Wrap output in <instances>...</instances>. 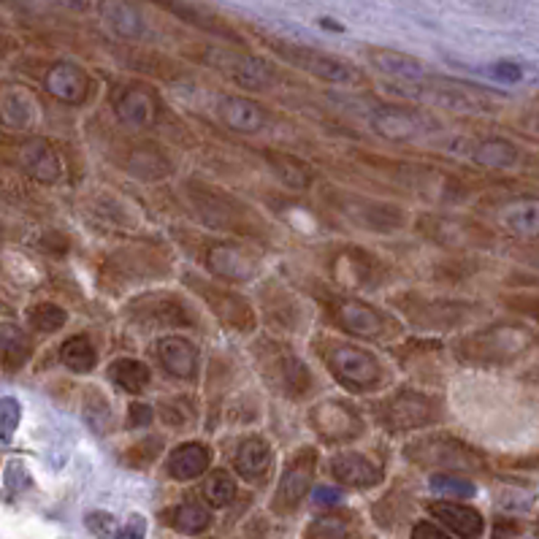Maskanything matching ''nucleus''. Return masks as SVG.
<instances>
[{"label":"nucleus","mask_w":539,"mask_h":539,"mask_svg":"<svg viewBox=\"0 0 539 539\" xmlns=\"http://www.w3.org/2000/svg\"><path fill=\"white\" fill-rule=\"evenodd\" d=\"M317 353L326 361L334 380L350 393H372L385 383V369L377 355L364 347L323 339L317 342Z\"/></svg>","instance_id":"1"},{"label":"nucleus","mask_w":539,"mask_h":539,"mask_svg":"<svg viewBox=\"0 0 539 539\" xmlns=\"http://www.w3.org/2000/svg\"><path fill=\"white\" fill-rule=\"evenodd\" d=\"M529 347H534V334L529 328L496 326L464 336L456 345V355L464 364H475V366H502L526 355Z\"/></svg>","instance_id":"2"},{"label":"nucleus","mask_w":539,"mask_h":539,"mask_svg":"<svg viewBox=\"0 0 539 539\" xmlns=\"http://www.w3.org/2000/svg\"><path fill=\"white\" fill-rule=\"evenodd\" d=\"M187 198L193 203V209L198 212V217L212 225V228H222V231H233V233H258L260 231V220L258 214L244 206L239 198L228 195L225 190L201 184V182H187Z\"/></svg>","instance_id":"3"},{"label":"nucleus","mask_w":539,"mask_h":539,"mask_svg":"<svg viewBox=\"0 0 539 539\" xmlns=\"http://www.w3.org/2000/svg\"><path fill=\"white\" fill-rule=\"evenodd\" d=\"M374 421L391 434H407L440 421V402L429 393L402 388L372 404Z\"/></svg>","instance_id":"4"},{"label":"nucleus","mask_w":539,"mask_h":539,"mask_svg":"<svg viewBox=\"0 0 539 539\" xmlns=\"http://www.w3.org/2000/svg\"><path fill=\"white\" fill-rule=\"evenodd\" d=\"M269 49L274 54H279L288 65H296L298 71H307L315 79H323L328 84H358L364 76L361 71L328 52L312 49V46H301L293 41H279V38H269Z\"/></svg>","instance_id":"5"},{"label":"nucleus","mask_w":539,"mask_h":539,"mask_svg":"<svg viewBox=\"0 0 539 539\" xmlns=\"http://www.w3.org/2000/svg\"><path fill=\"white\" fill-rule=\"evenodd\" d=\"M407 459L412 464L437 467L442 472H478L483 467L480 456L464 442L450 434H431L407 445Z\"/></svg>","instance_id":"6"},{"label":"nucleus","mask_w":539,"mask_h":539,"mask_svg":"<svg viewBox=\"0 0 539 539\" xmlns=\"http://www.w3.org/2000/svg\"><path fill=\"white\" fill-rule=\"evenodd\" d=\"M184 285L203 298V304L217 315L222 326L239 334H250L255 328V312L244 296H239L231 288H222L212 279H203L198 274H184Z\"/></svg>","instance_id":"7"},{"label":"nucleus","mask_w":539,"mask_h":539,"mask_svg":"<svg viewBox=\"0 0 539 539\" xmlns=\"http://www.w3.org/2000/svg\"><path fill=\"white\" fill-rule=\"evenodd\" d=\"M128 309H130V320L147 331H152V328H190L198 323L190 304L176 293H144Z\"/></svg>","instance_id":"8"},{"label":"nucleus","mask_w":539,"mask_h":539,"mask_svg":"<svg viewBox=\"0 0 539 539\" xmlns=\"http://www.w3.org/2000/svg\"><path fill=\"white\" fill-rule=\"evenodd\" d=\"M309 426L328 445L353 442V440H358L366 431V423H364L361 412L355 407H350L347 402H339V399L317 402L309 410Z\"/></svg>","instance_id":"9"},{"label":"nucleus","mask_w":539,"mask_h":539,"mask_svg":"<svg viewBox=\"0 0 539 539\" xmlns=\"http://www.w3.org/2000/svg\"><path fill=\"white\" fill-rule=\"evenodd\" d=\"M315 469H317V450L315 448H301L290 456L288 467L279 478L277 494L271 499V510L277 515H290L301 507V502L307 499V494L312 488Z\"/></svg>","instance_id":"10"},{"label":"nucleus","mask_w":539,"mask_h":539,"mask_svg":"<svg viewBox=\"0 0 539 539\" xmlns=\"http://www.w3.org/2000/svg\"><path fill=\"white\" fill-rule=\"evenodd\" d=\"M334 320L342 331L358 339H388L399 331L396 320L383 309L361 301V298H339L334 304Z\"/></svg>","instance_id":"11"},{"label":"nucleus","mask_w":539,"mask_h":539,"mask_svg":"<svg viewBox=\"0 0 539 539\" xmlns=\"http://www.w3.org/2000/svg\"><path fill=\"white\" fill-rule=\"evenodd\" d=\"M203 266L228 285L252 282L260 271V260L241 244H209L203 252Z\"/></svg>","instance_id":"12"},{"label":"nucleus","mask_w":539,"mask_h":539,"mask_svg":"<svg viewBox=\"0 0 539 539\" xmlns=\"http://www.w3.org/2000/svg\"><path fill=\"white\" fill-rule=\"evenodd\" d=\"M266 377L269 383L285 396V399H304L309 391H312V372L309 366L296 358L290 350H279L277 355H269L266 358Z\"/></svg>","instance_id":"13"},{"label":"nucleus","mask_w":539,"mask_h":539,"mask_svg":"<svg viewBox=\"0 0 539 539\" xmlns=\"http://www.w3.org/2000/svg\"><path fill=\"white\" fill-rule=\"evenodd\" d=\"M43 87H46V92L54 100H60L65 106H81L92 95L90 73L81 65L68 62V60H60V62L49 65V71L43 76Z\"/></svg>","instance_id":"14"},{"label":"nucleus","mask_w":539,"mask_h":539,"mask_svg":"<svg viewBox=\"0 0 539 539\" xmlns=\"http://www.w3.org/2000/svg\"><path fill=\"white\" fill-rule=\"evenodd\" d=\"M155 353H157V361H160L165 374H171L182 383L198 380L201 355H198V347L190 339H184L179 334L160 336L157 345H155Z\"/></svg>","instance_id":"15"},{"label":"nucleus","mask_w":539,"mask_h":539,"mask_svg":"<svg viewBox=\"0 0 539 539\" xmlns=\"http://www.w3.org/2000/svg\"><path fill=\"white\" fill-rule=\"evenodd\" d=\"M157 109H160L157 106V95L149 87H144V84H128L114 98V114L130 130L152 128L155 119H157Z\"/></svg>","instance_id":"16"},{"label":"nucleus","mask_w":539,"mask_h":539,"mask_svg":"<svg viewBox=\"0 0 539 539\" xmlns=\"http://www.w3.org/2000/svg\"><path fill=\"white\" fill-rule=\"evenodd\" d=\"M399 307L402 312L421 328H429V331H442V328H453L456 323H461L464 317V309L459 304H450V301H434V298H421V296H402L399 298Z\"/></svg>","instance_id":"17"},{"label":"nucleus","mask_w":539,"mask_h":539,"mask_svg":"<svg viewBox=\"0 0 539 539\" xmlns=\"http://www.w3.org/2000/svg\"><path fill=\"white\" fill-rule=\"evenodd\" d=\"M331 478L342 488H374L385 480V472L377 461H372L364 453H339L331 459Z\"/></svg>","instance_id":"18"},{"label":"nucleus","mask_w":539,"mask_h":539,"mask_svg":"<svg viewBox=\"0 0 539 539\" xmlns=\"http://www.w3.org/2000/svg\"><path fill=\"white\" fill-rule=\"evenodd\" d=\"M220 68L241 90H269L277 84V68L255 54H220Z\"/></svg>","instance_id":"19"},{"label":"nucleus","mask_w":539,"mask_h":539,"mask_svg":"<svg viewBox=\"0 0 539 539\" xmlns=\"http://www.w3.org/2000/svg\"><path fill=\"white\" fill-rule=\"evenodd\" d=\"M334 203L355 225L372 228V231H396L404 220L402 209L388 206V203H372V201H364V198H355V195H345Z\"/></svg>","instance_id":"20"},{"label":"nucleus","mask_w":539,"mask_h":539,"mask_svg":"<svg viewBox=\"0 0 539 539\" xmlns=\"http://www.w3.org/2000/svg\"><path fill=\"white\" fill-rule=\"evenodd\" d=\"M369 122L374 133L388 141H412L429 130V119L410 109H377Z\"/></svg>","instance_id":"21"},{"label":"nucleus","mask_w":539,"mask_h":539,"mask_svg":"<svg viewBox=\"0 0 539 539\" xmlns=\"http://www.w3.org/2000/svg\"><path fill=\"white\" fill-rule=\"evenodd\" d=\"M19 163L27 176L43 184H54L62 179V160L60 152L46 138H27L19 149Z\"/></svg>","instance_id":"22"},{"label":"nucleus","mask_w":539,"mask_h":539,"mask_svg":"<svg viewBox=\"0 0 539 539\" xmlns=\"http://www.w3.org/2000/svg\"><path fill=\"white\" fill-rule=\"evenodd\" d=\"M274 467V448L263 437H247L233 453V469L241 480L260 486Z\"/></svg>","instance_id":"23"},{"label":"nucleus","mask_w":539,"mask_h":539,"mask_svg":"<svg viewBox=\"0 0 539 539\" xmlns=\"http://www.w3.org/2000/svg\"><path fill=\"white\" fill-rule=\"evenodd\" d=\"M220 119L236 133H260L266 128V109L247 95H225L217 103Z\"/></svg>","instance_id":"24"},{"label":"nucleus","mask_w":539,"mask_h":539,"mask_svg":"<svg viewBox=\"0 0 539 539\" xmlns=\"http://www.w3.org/2000/svg\"><path fill=\"white\" fill-rule=\"evenodd\" d=\"M98 14H100V22L125 41H141L147 35V19L128 0H100Z\"/></svg>","instance_id":"25"},{"label":"nucleus","mask_w":539,"mask_h":539,"mask_svg":"<svg viewBox=\"0 0 539 539\" xmlns=\"http://www.w3.org/2000/svg\"><path fill=\"white\" fill-rule=\"evenodd\" d=\"M38 119V103L30 90L8 84L0 90V122L11 130H27Z\"/></svg>","instance_id":"26"},{"label":"nucleus","mask_w":539,"mask_h":539,"mask_svg":"<svg viewBox=\"0 0 539 539\" xmlns=\"http://www.w3.org/2000/svg\"><path fill=\"white\" fill-rule=\"evenodd\" d=\"M369 62H372L380 73L393 76L396 81H407V84L423 81V79L429 76V68H426L418 57L404 54V52H396V49H383V46L369 49Z\"/></svg>","instance_id":"27"},{"label":"nucleus","mask_w":539,"mask_h":539,"mask_svg":"<svg viewBox=\"0 0 539 539\" xmlns=\"http://www.w3.org/2000/svg\"><path fill=\"white\" fill-rule=\"evenodd\" d=\"M209 464H212V453L206 445L184 442L171 450V456L165 461V472H168V478H174L179 483H190V480H198L209 469Z\"/></svg>","instance_id":"28"},{"label":"nucleus","mask_w":539,"mask_h":539,"mask_svg":"<svg viewBox=\"0 0 539 539\" xmlns=\"http://www.w3.org/2000/svg\"><path fill=\"white\" fill-rule=\"evenodd\" d=\"M429 510L442 526H448L453 534H459L461 539H478L486 529V521L475 507H467V505H459V502H437Z\"/></svg>","instance_id":"29"},{"label":"nucleus","mask_w":539,"mask_h":539,"mask_svg":"<svg viewBox=\"0 0 539 539\" xmlns=\"http://www.w3.org/2000/svg\"><path fill=\"white\" fill-rule=\"evenodd\" d=\"M33 355V342L30 336L14 326V323H0V366L5 372H19Z\"/></svg>","instance_id":"30"},{"label":"nucleus","mask_w":539,"mask_h":539,"mask_svg":"<svg viewBox=\"0 0 539 539\" xmlns=\"http://www.w3.org/2000/svg\"><path fill=\"white\" fill-rule=\"evenodd\" d=\"M109 380L119 391H125L130 396H141L152 383V372L136 358H117L109 364Z\"/></svg>","instance_id":"31"},{"label":"nucleus","mask_w":539,"mask_h":539,"mask_svg":"<svg viewBox=\"0 0 539 539\" xmlns=\"http://www.w3.org/2000/svg\"><path fill=\"white\" fill-rule=\"evenodd\" d=\"M472 160L483 168H513L521 160V149L507 138H483L472 149Z\"/></svg>","instance_id":"32"},{"label":"nucleus","mask_w":539,"mask_h":539,"mask_svg":"<svg viewBox=\"0 0 539 539\" xmlns=\"http://www.w3.org/2000/svg\"><path fill=\"white\" fill-rule=\"evenodd\" d=\"M60 364L73 374H90L98 364V353H95V345L90 342V336L76 334V336L65 339L60 345Z\"/></svg>","instance_id":"33"},{"label":"nucleus","mask_w":539,"mask_h":539,"mask_svg":"<svg viewBox=\"0 0 539 539\" xmlns=\"http://www.w3.org/2000/svg\"><path fill=\"white\" fill-rule=\"evenodd\" d=\"M168 526L179 534L195 537V534H203L212 526V513L201 502H182L179 507H174L168 513Z\"/></svg>","instance_id":"34"},{"label":"nucleus","mask_w":539,"mask_h":539,"mask_svg":"<svg viewBox=\"0 0 539 539\" xmlns=\"http://www.w3.org/2000/svg\"><path fill=\"white\" fill-rule=\"evenodd\" d=\"M423 231L442 244H478L483 236V231L467 220H431L423 225Z\"/></svg>","instance_id":"35"},{"label":"nucleus","mask_w":539,"mask_h":539,"mask_svg":"<svg viewBox=\"0 0 539 539\" xmlns=\"http://www.w3.org/2000/svg\"><path fill=\"white\" fill-rule=\"evenodd\" d=\"M128 168H130L138 179H144V182L165 179V176H171V171H174V165H171L160 152H152V149H136V152L130 155Z\"/></svg>","instance_id":"36"},{"label":"nucleus","mask_w":539,"mask_h":539,"mask_svg":"<svg viewBox=\"0 0 539 539\" xmlns=\"http://www.w3.org/2000/svg\"><path fill=\"white\" fill-rule=\"evenodd\" d=\"M269 163H271V168H274L277 179H279L285 187H290V190H307V187H309L312 174H309V168H307L304 163H298L296 157H288V155H271V157H269Z\"/></svg>","instance_id":"37"},{"label":"nucleus","mask_w":539,"mask_h":539,"mask_svg":"<svg viewBox=\"0 0 539 539\" xmlns=\"http://www.w3.org/2000/svg\"><path fill=\"white\" fill-rule=\"evenodd\" d=\"M203 499L209 502V507H228L236 499V483L228 472L217 469L209 475V480L203 483Z\"/></svg>","instance_id":"38"},{"label":"nucleus","mask_w":539,"mask_h":539,"mask_svg":"<svg viewBox=\"0 0 539 539\" xmlns=\"http://www.w3.org/2000/svg\"><path fill=\"white\" fill-rule=\"evenodd\" d=\"M30 326L41 334H54L68 323V312L57 304H35L27 315Z\"/></svg>","instance_id":"39"},{"label":"nucleus","mask_w":539,"mask_h":539,"mask_svg":"<svg viewBox=\"0 0 539 539\" xmlns=\"http://www.w3.org/2000/svg\"><path fill=\"white\" fill-rule=\"evenodd\" d=\"M431 491L450 499H472L478 494V488L469 480H461L459 475H448V472H437L431 478Z\"/></svg>","instance_id":"40"},{"label":"nucleus","mask_w":539,"mask_h":539,"mask_svg":"<svg viewBox=\"0 0 539 539\" xmlns=\"http://www.w3.org/2000/svg\"><path fill=\"white\" fill-rule=\"evenodd\" d=\"M350 537V529H347V521L339 518V515H323V518H315L307 532L304 539H347Z\"/></svg>","instance_id":"41"},{"label":"nucleus","mask_w":539,"mask_h":539,"mask_svg":"<svg viewBox=\"0 0 539 539\" xmlns=\"http://www.w3.org/2000/svg\"><path fill=\"white\" fill-rule=\"evenodd\" d=\"M19 421H22V407L14 396H5L0 399V445H8L19 429Z\"/></svg>","instance_id":"42"},{"label":"nucleus","mask_w":539,"mask_h":539,"mask_svg":"<svg viewBox=\"0 0 539 539\" xmlns=\"http://www.w3.org/2000/svg\"><path fill=\"white\" fill-rule=\"evenodd\" d=\"M160 448H163V440H160V437H147V440H138V442H136V445L128 450V456H125V464H130V467H149V464L157 459Z\"/></svg>","instance_id":"43"},{"label":"nucleus","mask_w":539,"mask_h":539,"mask_svg":"<svg viewBox=\"0 0 539 539\" xmlns=\"http://www.w3.org/2000/svg\"><path fill=\"white\" fill-rule=\"evenodd\" d=\"M84 415H87V423H90L98 434H103V429H106V423H109V418H111V410H109L106 399H103L98 391L90 393Z\"/></svg>","instance_id":"44"},{"label":"nucleus","mask_w":539,"mask_h":539,"mask_svg":"<svg viewBox=\"0 0 539 539\" xmlns=\"http://www.w3.org/2000/svg\"><path fill=\"white\" fill-rule=\"evenodd\" d=\"M84 524H87V529L95 534V537H100V539H106V537H111L114 534V518L109 515V513H100V510H95V513H87L84 515Z\"/></svg>","instance_id":"45"},{"label":"nucleus","mask_w":539,"mask_h":539,"mask_svg":"<svg viewBox=\"0 0 539 539\" xmlns=\"http://www.w3.org/2000/svg\"><path fill=\"white\" fill-rule=\"evenodd\" d=\"M152 421H155V410H152L149 404L133 402V404L128 407V421H125L128 429H147Z\"/></svg>","instance_id":"46"},{"label":"nucleus","mask_w":539,"mask_h":539,"mask_svg":"<svg viewBox=\"0 0 539 539\" xmlns=\"http://www.w3.org/2000/svg\"><path fill=\"white\" fill-rule=\"evenodd\" d=\"M5 480H8V488H11V491H22V488L30 486V475H27V469H24L19 461H11V464H8Z\"/></svg>","instance_id":"47"},{"label":"nucleus","mask_w":539,"mask_h":539,"mask_svg":"<svg viewBox=\"0 0 539 539\" xmlns=\"http://www.w3.org/2000/svg\"><path fill=\"white\" fill-rule=\"evenodd\" d=\"M147 537V521L141 515H133L117 534L114 539H144Z\"/></svg>","instance_id":"48"},{"label":"nucleus","mask_w":539,"mask_h":539,"mask_svg":"<svg viewBox=\"0 0 539 539\" xmlns=\"http://www.w3.org/2000/svg\"><path fill=\"white\" fill-rule=\"evenodd\" d=\"M412 539H450L442 529H437L434 524H429V521H421V524H415V529H412Z\"/></svg>","instance_id":"49"},{"label":"nucleus","mask_w":539,"mask_h":539,"mask_svg":"<svg viewBox=\"0 0 539 539\" xmlns=\"http://www.w3.org/2000/svg\"><path fill=\"white\" fill-rule=\"evenodd\" d=\"M342 499V494L336 488H317L315 491V502L317 505H336Z\"/></svg>","instance_id":"50"},{"label":"nucleus","mask_w":539,"mask_h":539,"mask_svg":"<svg viewBox=\"0 0 539 539\" xmlns=\"http://www.w3.org/2000/svg\"><path fill=\"white\" fill-rule=\"evenodd\" d=\"M0 233H3V228H0Z\"/></svg>","instance_id":"51"}]
</instances>
